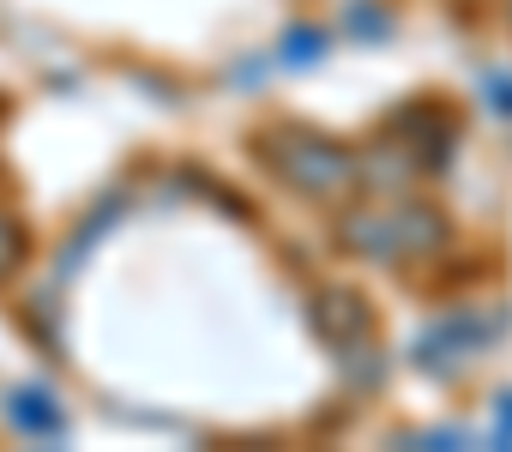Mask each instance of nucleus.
Masks as SVG:
<instances>
[{"label":"nucleus","mask_w":512,"mask_h":452,"mask_svg":"<svg viewBox=\"0 0 512 452\" xmlns=\"http://www.w3.org/2000/svg\"><path fill=\"white\" fill-rule=\"evenodd\" d=\"M253 151H260V163H266L284 187H296V193H308V199H338V193L356 181V157H350L338 139H326V133H314V127H302V121H272V127H260V133H253Z\"/></svg>","instance_id":"f257e3e1"},{"label":"nucleus","mask_w":512,"mask_h":452,"mask_svg":"<svg viewBox=\"0 0 512 452\" xmlns=\"http://www.w3.org/2000/svg\"><path fill=\"white\" fill-rule=\"evenodd\" d=\"M338 242L362 260H404V254H434L446 242V217L428 205H356L338 223Z\"/></svg>","instance_id":"f03ea898"},{"label":"nucleus","mask_w":512,"mask_h":452,"mask_svg":"<svg viewBox=\"0 0 512 452\" xmlns=\"http://www.w3.org/2000/svg\"><path fill=\"white\" fill-rule=\"evenodd\" d=\"M320 332L338 344V356H356L374 332V314L356 290H332V296H320Z\"/></svg>","instance_id":"7ed1b4c3"},{"label":"nucleus","mask_w":512,"mask_h":452,"mask_svg":"<svg viewBox=\"0 0 512 452\" xmlns=\"http://www.w3.org/2000/svg\"><path fill=\"white\" fill-rule=\"evenodd\" d=\"M19 266H25V230H19L7 211H0V284H7Z\"/></svg>","instance_id":"20e7f679"}]
</instances>
